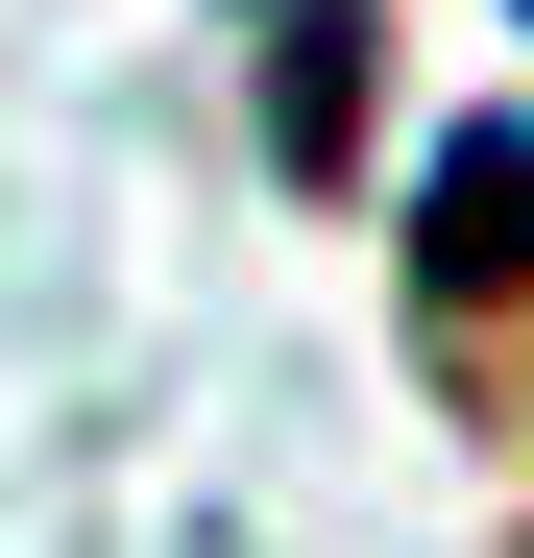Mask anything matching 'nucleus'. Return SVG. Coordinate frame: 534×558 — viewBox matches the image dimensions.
<instances>
[{"label": "nucleus", "mask_w": 534, "mask_h": 558, "mask_svg": "<svg viewBox=\"0 0 534 558\" xmlns=\"http://www.w3.org/2000/svg\"><path fill=\"white\" fill-rule=\"evenodd\" d=\"M413 340L462 364L486 413H534V122H462L413 195Z\"/></svg>", "instance_id": "obj_1"}, {"label": "nucleus", "mask_w": 534, "mask_h": 558, "mask_svg": "<svg viewBox=\"0 0 534 558\" xmlns=\"http://www.w3.org/2000/svg\"><path fill=\"white\" fill-rule=\"evenodd\" d=\"M243 73H267V170L340 195V146H365V0H243Z\"/></svg>", "instance_id": "obj_2"}]
</instances>
